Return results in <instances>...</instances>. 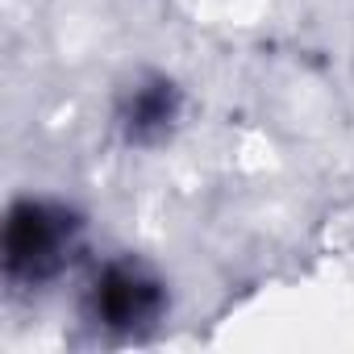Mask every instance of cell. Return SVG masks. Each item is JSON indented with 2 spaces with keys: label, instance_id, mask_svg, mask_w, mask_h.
<instances>
[{
  "label": "cell",
  "instance_id": "cell-1",
  "mask_svg": "<svg viewBox=\"0 0 354 354\" xmlns=\"http://www.w3.org/2000/svg\"><path fill=\"white\" fill-rule=\"evenodd\" d=\"M92 254V217L80 201L50 188L9 196L0 221V283L13 300H42L75 283Z\"/></svg>",
  "mask_w": 354,
  "mask_h": 354
},
{
  "label": "cell",
  "instance_id": "cell-2",
  "mask_svg": "<svg viewBox=\"0 0 354 354\" xmlns=\"http://www.w3.org/2000/svg\"><path fill=\"white\" fill-rule=\"evenodd\" d=\"M71 292L80 329L100 346H142L175 313L171 275L142 250H96Z\"/></svg>",
  "mask_w": 354,
  "mask_h": 354
},
{
  "label": "cell",
  "instance_id": "cell-3",
  "mask_svg": "<svg viewBox=\"0 0 354 354\" xmlns=\"http://www.w3.org/2000/svg\"><path fill=\"white\" fill-rule=\"evenodd\" d=\"M192 113L188 84L154 63L129 67L109 92V133L129 154H158L184 133Z\"/></svg>",
  "mask_w": 354,
  "mask_h": 354
}]
</instances>
